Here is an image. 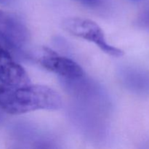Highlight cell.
Instances as JSON below:
<instances>
[{"mask_svg":"<svg viewBox=\"0 0 149 149\" xmlns=\"http://www.w3.org/2000/svg\"><path fill=\"white\" fill-rule=\"evenodd\" d=\"M62 105L61 95L55 90L31 84L24 87H9L1 110L17 115L37 110H58Z\"/></svg>","mask_w":149,"mask_h":149,"instance_id":"obj_1","label":"cell"},{"mask_svg":"<svg viewBox=\"0 0 149 149\" xmlns=\"http://www.w3.org/2000/svg\"><path fill=\"white\" fill-rule=\"evenodd\" d=\"M62 26L68 33L93 42L108 55L113 57L124 55L123 50L107 43L103 31L93 20L79 17H68L63 21Z\"/></svg>","mask_w":149,"mask_h":149,"instance_id":"obj_2","label":"cell"},{"mask_svg":"<svg viewBox=\"0 0 149 149\" xmlns=\"http://www.w3.org/2000/svg\"><path fill=\"white\" fill-rule=\"evenodd\" d=\"M39 61L47 70L67 79H79L84 76L82 68L75 61L66 57L61 56L47 48H44Z\"/></svg>","mask_w":149,"mask_h":149,"instance_id":"obj_3","label":"cell"},{"mask_svg":"<svg viewBox=\"0 0 149 149\" xmlns=\"http://www.w3.org/2000/svg\"><path fill=\"white\" fill-rule=\"evenodd\" d=\"M10 51L0 45V83L10 87L29 85L31 79L27 72L13 59Z\"/></svg>","mask_w":149,"mask_h":149,"instance_id":"obj_4","label":"cell"},{"mask_svg":"<svg viewBox=\"0 0 149 149\" xmlns=\"http://www.w3.org/2000/svg\"><path fill=\"white\" fill-rule=\"evenodd\" d=\"M0 45L7 48L10 50H13L14 48H16V46L8 39L4 33L0 31Z\"/></svg>","mask_w":149,"mask_h":149,"instance_id":"obj_5","label":"cell"},{"mask_svg":"<svg viewBox=\"0 0 149 149\" xmlns=\"http://www.w3.org/2000/svg\"><path fill=\"white\" fill-rule=\"evenodd\" d=\"M76 1L89 7H95L100 3V0H76Z\"/></svg>","mask_w":149,"mask_h":149,"instance_id":"obj_6","label":"cell"},{"mask_svg":"<svg viewBox=\"0 0 149 149\" xmlns=\"http://www.w3.org/2000/svg\"><path fill=\"white\" fill-rule=\"evenodd\" d=\"M6 87H7V86L4 85V84H2L1 83H0V104H1V100H2L3 96H4V92H5L6 90Z\"/></svg>","mask_w":149,"mask_h":149,"instance_id":"obj_7","label":"cell"},{"mask_svg":"<svg viewBox=\"0 0 149 149\" xmlns=\"http://www.w3.org/2000/svg\"><path fill=\"white\" fill-rule=\"evenodd\" d=\"M7 0H0V3H5Z\"/></svg>","mask_w":149,"mask_h":149,"instance_id":"obj_8","label":"cell"},{"mask_svg":"<svg viewBox=\"0 0 149 149\" xmlns=\"http://www.w3.org/2000/svg\"><path fill=\"white\" fill-rule=\"evenodd\" d=\"M1 13V10H0V13Z\"/></svg>","mask_w":149,"mask_h":149,"instance_id":"obj_9","label":"cell"}]
</instances>
